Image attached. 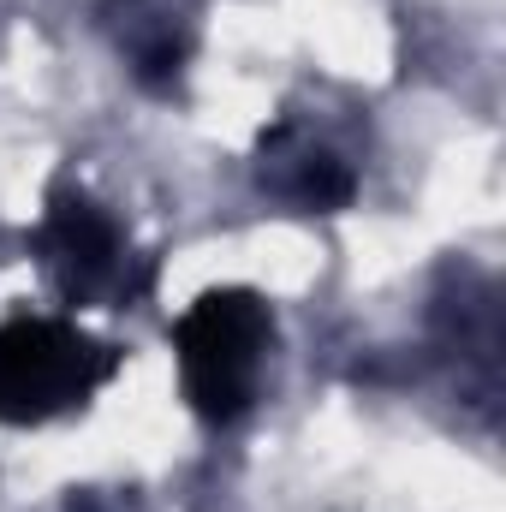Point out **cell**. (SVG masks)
<instances>
[{"label":"cell","mask_w":506,"mask_h":512,"mask_svg":"<svg viewBox=\"0 0 506 512\" xmlns=\"http://www.w3.org/2000/svg\"><path fill=\"white\" fill-rule=\"evenodd\" d=\"M274 346V310L251 286H209L179 322H173V352H179V382L197 417L233 423L256 399L262 358Z\"/></svg>","instance_id":"1"},{"label":"cell","mask_w":506,"mask_h":512,"mask_svg":"<svg viewBox=\"0 0 506 512\" xmlns=\"http://www.w3.org/2000/svg\"><path fill=\"white\" fill-rule=\"evenodd\" d=\"M120 376V346L84 334L66 316H12L0 322V423L30 429L90 405Z\"/></svg>","instance_id":"2"},{"label":"cell","mask_w":506,"mask_h":512,"mask_svg":"<svg viewBox=\"0 0 506 512\" xmlns=\"http://www.w3.org/2000/svg\"><path fill=\"white\" fill-rule=\"evenodd\" d=\"M54 286L66 292V304H96V298H114V292H131L126 286V233L120 221L90 197V191H72V185H54L48 197V215L30 239Z\"/></svg>","instance_id":"3"},{"label":"cell","mask_w":506,"mask_h":512,"mask_svg":"<svg viewBox=\"0 0 506 512\" xmlns=\"http://www.w3.org/2000/svg\"><path fill=\"white\" fill-rule=\"evenodd\" d=\"M292 203H304V209H346L352 203V173H346V161H334L328 149H304L298 161H292V173L286 179H274Z\"/></svg>","instance_id":"4"}]
</instances>
